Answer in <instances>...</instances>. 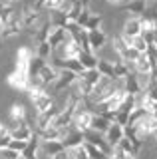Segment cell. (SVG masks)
<instances>
[{"mask_svg": "<svg viewBox=\"0 0 157 159\" xmlns=\"http://www.w3.org/2000/svg\"><path fill=\"white\" fill-rule=\"evenodd\" d=\"M117 86V80H111V78H105V76H100L97 82L94 84L92 88V93L87 98V103H94V106H101L107 98L114 93V89Z\"/></svg>", "mask_w": 157, "mask_h": 159, "instance_id": "6da1fadb", "label": "cell"}, {"mask_svg": "<svg viewBox=\"0 0 157 159\" xmlns=\"http://www.w3.org/2000/svg\"><path fill=\"white\" fill-rule=\"evenodd\" d=\"M125 127H129L131 131L135 133V137L139 139L141 143H143L147 137H153V135H155V131H157V116L145 111L143 116H141V117L133 123V125H125Z\"/></svg>", "mask_w": 157, "mask_h": 159, "instance_id": "7a4b0ae2", "label": "cell"}, {"mask_svg": "<svg viewBox=\"0 0 157 159\" xmlns=\"http://www.w3.org/2000/svg\"><path fill=\"white\" fill-rule=\"evenodd\" d=\"M26 92H28V96H30L32 103H34L36 113H44V111H48V109L54 107V99H52L50 92H48L46 88L38 86V84H30V88H28Z\"/></svg>", "mask_w": 157, "mask_h": 159, "instance_id": "3957f363", "label": "cell"}, {"mask_svg": "<svg viewBox=\"0 0 157 159\" xmlns=\"http://www.w3.org/2000/svg\"><path fill=\"white\" fill-rule=\"evenodd\" d=\"M92 116H94V111H90V107L86 106V102H80V106L76 107V111H74V116H72L70 127H74L80 133H86L87 129H90Z\"/></svg>", "mask_w": 157, "mask_h": 159, "instance_id": "277c9868", "label": "cell"}, {"mask_svg": "<svg viewBox=\"0 0 157 159\" xmlns=\"http://www.w3.org/2000/svg\"><path fill=\"white\" fill-rule=\"evenodd\" d=\"M8 86L18 89V92H26L30 88V70L22 66H14V70L8 74Z\"/></svg>", "mask_w": 157, "mask_h": 159, "instance_id": "5b68a950", "label": "cell"}, {"mask_svg": "<svg viewBox=\"0 0 157 159\" xmlns=\"http://www.w3.org/2000/svg\"><path fill=\"white\" fill-rule=\"evenodd\" d=\"M20 22H22V30H28V32H36L38 28L42 26V14L40 10H36L34 6H24L20 12Z\"/></svg>", "mask_w": 157, "mask_h": 159, "instance_id": "8992f818", "label": "cell"}, {"mask_svg": "<svg viewBox=\"0 0 157 159\" xmlns=\"http://www.w3.org/2000/svg\"><path fill=\"white\" fill-rule=\"evenodd\" d=\"M24 123H30V117H28V111L24 107V103L16 102L10 106V111H8V129L24 125Z\"/></svg>", "mask_w": 157, "mask_h": 159, "instance_id": "52a82bcc", "label": "cell"}, {"mask_svg": "<svg viewBox=\"0 0 157 159\" xmlns=\"http://www.w3.org/2000/svg\"><path fill=\"white\" fill-rule=\"evenodd\" d=\"M22 32V22H20V12H14L6 22L2 24V30H0V38L8 40L12 36H18Z\"/></svg>", "mask_w": 157, "mask_h": 159, "instance_id": "ba28073f", "label": "cell"}, {"mask_svg": "<svg viewBox=\"0 0 157 159\" xmlns=\"http://www.w3.org/2000/svg\"><path fill=\"white\" fill-rule=\"evenodd\" d=\"M84 141L92 143V145L97 147L100 151H104L105 155H111V145L105 141V137L101 135V133H96V131H92V129H87V131L84 133Z\"/></svg>", "mask_w": 157, "mask_h": 159, "instance_id": "9c48e42d", "label": "cell"}, {"mask_svg": "<svg viewBox=\"0 0 157 159\" xmlns=\"http://www.w3.org/2000/svg\"><path fill=\"white\" fill-rule=\"evenodd\" d=\"M58 50H60V58L62 60H78V56H80V52H82L80 44H78L74 38H70V34H68L66 42H64Z\"/></svg>", "mask_w": 157, "mask_h": 159, "instance_id": "30bf717a", "label": "cell"}, {"mask_svg": "<svg viewBox=\"0 0 157 159\" xmlns=\"http://www.w3.org/2000/svg\"><path fill=\"white\" fill-rule=\"evenodd\" d=\"M119 8L123 10V12H127L129 16H133V18H141L147 12V0H129V2L121 4Z\"/></svg>", "mask_w": 157, "mask_h": 159, "instance_id": "8fae6325", "label": "cell"}, {"mask_svg": "<svg viewBox=\"0 0 157 159\" xmlns=\"http://www.w3.org/2000/svg\"><path fill=\"white\" fill-rule=\"evenodd\" d=\"M66 38H68L66 28H62V26H52L50 34H48V44H50V48H52V54L56 52V50L60 48L64 42H66Z\"/></svg>", "mask_w": 157, "mask_h": 159, "instance_id": "7c38bea8", "label": "cell"}, {"mask_svg": "<svg viewBox=\"0 0 157 159\" xmlns=\"http://www.w3.org/2000/svg\"><path fill=\"white\" fill-rule=\"evenodd\" d=\"M64 133H66V129H60L56 125H50V127H44V129H38L36 135L40 141H62Z\"/></svg>", "mask_w": 157, "mask_h": 159, "instance_id": "4fadbf2b", "label": "cell"}, {"mask_svg": "<svg viewBox=\"0 0 157 159\" xmlns=\"http://www.w3.org/2000/svg\"><path fill=\"white\" fill-rule=\"evenodd\" d=\"M107 40H110V38H107V34H105L101 28H97V30H90V32H87V42H90L92 52H94V50H101V48H105Z\"/></svg>", "mask_w": 157, "mask_h": 159, "instance_id": "5bb4252c", "label": "cell"}, {"mask_svg": "<svg viewBox=\"0 0 157 159\" xmlns=\"http://www.w3.org/2000/svg\"><path fill=\"white\" fill-rule=\"evenodd\" d=\"M58 111H60V109L52 107V109H48V111H44V113H38V116H36V121L32 123V125H36V129H34V131L54 125V119L58 117Z\"/></svg>", "mask_w": 157, "mask_h": 159, "instance_id": "9a60e30c", "label": "cell"}, {"mask_svg": "<svg viewBox=\"0 0 157 159\" xmlns=\"http://www.w3.org/2000/svg\"><path fill=\"white\" fill-rule=\"evenodd\" d=\"M76 78H78V74L70 72V70H60V72H58L56 82H54V89H56V92H62V89L70 88Z\"/></svg>", "mask_w": 157, "mask_h": 159, "instance_id": "2e32d148", "label": "cell"}, {"mask_svg": "<svg viewBox=\"0 0 157 159\" xmlns=\"http://www.w3.org/2000/svg\"><path fill=\"white\" fill-rule=\"evenodd\" d=\"M110 125H111V119L107 117V116H104V113H94V116H92V123H90L92 131L101 133V135H104Z\"/></svg>", "mask_w": 157, "mask_h": 159, "instance_id": "e0dca14e", "label": "cell"}, {"mask_svg": "<svg viewBox=\"0 0 157 159\" xmlns=\"http://www.w3.org/2000/svg\"><path fill=\"white\" fill-rule=\"evenodd\" d=\"M80 143H84V133L76 131L74 127L66 129V133H64V137H62L64 149H70V147H74V145H80Z\"/></svg>", "mask_w": 157, "mask_h": 159, "instance_id": "ac0fdd59", "label": "cell"}, {"mask_svg": "<svg viewBox=\"0 0 157 159\" xmlns=\"http://www.w3.org/2000/svg\"><path fill=\"white\" fill-rule=\"evenodd\" d=\"M104 137H105V141L110 143L111 147L117 145V143H119V139L123 137V125H119V123L111 121V125L107 127V131L104 133Z\"/></svg>", "mask_w": 157, "mask_h": 159, "instance_id": "d6986e66", "label": "cell"}, {"mask_svg": "<svg viewBox=\"0 0 157 159\" xmlns=\"http://www.w3.org/2000/svg\"><path fill=\"white\" fill-rule=\"evenodd\" d=\"M32 121L30 123H24V125H18V127H12L10 129V137L12 139H18V141H28L32 135H34V129H32Z\"/></svg>", "mask_w": 157, "mask_h": 159, "instance_id": "ffe728a7", "label": "cell"}, {"mask_svg": "<svg viewBox=\"0 0 157 159\" xmlns=\"http://www.w3.org/2000/svg\"><path fill=\"white\" fill-rule=\"evenodd\" d=\"M121 36L123 38H135V36H141V24H139V18H133L131 16L127 22L123 24V30H121Z\"/></svg>", "mask_w": 157, "mask_h": 159, "instance_id": "44dd1931", "label": "cell"}, {"mask_svg": "<svg viewBox=\"0 0 157 159\" xmlns=\"http://www.w3.org/2000/svg\"><path fill=\"white\" fill-rule=\"evenodd\" d=\"M32 58H34L32 48H28V46L18 48V52H16V66H22V68H28V70H30Z\"/></svg>", "mask_w": 157, "mask_h": 159, "instance_id": "7402d4cb", "label": "cell"}, {"mask_svg": "<svg viewBox=\"0 0 157 159\" xmlns=\"http://www.w3.org/2000/svg\"><path fill=\"white\" fill-rule=\"evenodd\" d=\"M96 70L100 72V76H105V78L115 80V76H114V64H111L110 60H105V58H97V66H96Z\"/></svg>", "mask_w": 157, "mask_h": 159, "instance_id": "603a6c76", "label": "cell"}, {"mask_svg": "<svg viewBox=\"0 0 157 159\" xmlns=\"http://www.w3.org/2000/svg\"><path fill=\"white\" fill-rule=\"evenodd\" d=\"M78 60H80V64H82L86 70H94V68L97 66V56H96L94 52H80Z\"/></svg>", "mask_w": 157, "mask_h": 159, "instance_id": "cb8c5ba5", "label": "cell"}, {"mask_svg": "<svg viewBox=\"0 0 157 159\" xmlns=\"http://www.w3.org/2000/svg\"><path fill=\"white\" fill-rule=\"evenodd\" d=\"M66 151H68V159H90V157H87V151H86V145H84V143L74 145L70 149H66Z\"/></svg>", "mask_w": 157, "mask_h": 159, "instance_id": "d4e9b609", "label": "cell"}, {"mask_svg": "<svg viewBox=\"0 0 157 159\" xmlns=\"http://www.w3.org/2000/svg\"><path fill=\"white\" fill-rule=\"evenodd\" d=\"M100 26H101V14H92L90 12V16H87L86 24H84V30L90 32V30H97Z\"/></svg>", "mask_w": 157, "mask_h": 159, "instance_id": "484cf974", "label": "cell"}, {"mask_svg": "<svg viewBox=\"0 0 157 159\" xmlns=\"http://www.w3.org/2000/svg\"><path fill=\"white\" fill-rule=\"evenodd\" d=\"M110 157H114V159H137V155L133 151H125V149H121L117 145L111 147V155Z\"/></svg>", "mask_w": 157, "mask_h": 159, "instance_id": "4316f807", "label": "cell"}, {"mask_svg": "<svg viewBox=\"0 0 157 159\" xmlns=\"http://www.w3.org/2000/svg\"><path fill=\"white\" fill-rule=\"evenodd\" d=\"M84 145H86V151H87V157H90V159H110V155H105L104 151H100V149L94 147L92 143L84 141Z\"/></svg>", "mask_w": 157, "mask_h": 159, "instance_id": "83f0119b", "label": "cell"}, {"mask_svg": "<svg viewBox=\"0 0 157 159\" xmlns=\"http://www.w3.org/2000/svg\"><path fill=\"white\" fill-rule=\"evenodd\" d=\"M66 2H68V0H46L42 10H48V12H58V10L64 8V4H66Z\"/></svg>", "mask_w": 157, "mask_h": 159, "instance_id": "f1b7e54d", "label": "cell"}, {"mask_svg": "<svg viewBox=\"0 0 157 159\" xmlns=\"http://www.w3.org/2000/svg\"><path fill=\"white\" fill-rule=\"evenodd\" d=\"M8 133H10V129H8V125H6V123H2V121H0V137L8 135Z\"/></svg>", "mask_w": 157, "mask_h": 159, "instance_id": "f546056e", "label": "cell"}, {"mask_svg": "<svg viewBox=\"0 0 157 159\" xmlns=\"http://www.w3.org/2000/svg\"><path fill=\"white\" fill-rule=\"evenodd\" d=\"M2 4H6V6H16L18 2H22V0H0Z\"/></svg>", "mask_w": 157, "mask_h": 159, "instance_id": "4dcf8cb0", "label": "cell"}, {"mask_svg": "<svg viewBox=\"0 0 157 159\" xmlns=\"http://www.w3.org/2000/svg\"><path fill=\"white\" fill-rule=\"evenodd\" d=\"M44 2H46V0H36V2H34V8H36V10H40V12H42V8H44Z\"/></svg>", "mask_w": 157, "mask_h": 159, "instance_id": "1f68e13d", "label": "cell"}, {"mask_svg": "<svg viewBox=\"0 0 157 159\" xmlns=\"http://www.w3.org/2000/svg\"><path fill=\"white\" fill-rule=\"evenodd\" d=\"M107 4H111V6H121L123 4V0H105Z\"/></svg>", "mask_w": 157, "mask_h": 159, "instance_id": "d6a6232c", "label": "cell"}, {"mask_svg": "<svg viewBox=\"0 0 157 159\" xmlns=\"http://www.w3.org/2000/svg\"><path fill=\"white\" fill-rule=\"evenodd\" d=\"M2 24H4V22H2V18H0V30H2Z\"/></svg>", "mask_w": 157, "mask_h": 159, "instance_id": "836d02e7", "label": "cell"}, {"mask_svg": "<svg viewBox=\"0 0 157 159\" xmlns=\"http://www.w3.org/2000/svg\"><path fill=\"white\" fill-rule=\"evenodd\" d=\"M153 50H155V54H157V44H155V48H153Z\"/></svg>", "mask_w": 157, "mask_h": 159, "instance_id": "e575fe53", "label": "cell"}]
</instances>
